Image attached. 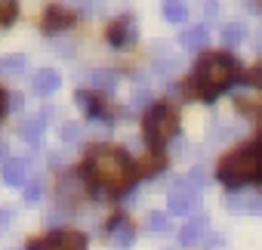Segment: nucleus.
Listing matches in <instances>:
<instances>
[{
    "label": "nucleus",
    "mask_w": 262,
    "mask_h": 250,
    "mask_svg": "<svg viewBox=\"0 0 262 250\" xmlns=\"http://www.w3.org/2000/svg\"><path fill=\"white\" fill-rule=\"evenodd\" d=\"M4 179L7 185H28V161L22 158H13L4 164Z\"/></svg>",
    "instance_id": "nucleus-11"
},
{
    "label": "nucleus",
    "mask_w": 262,
    "mask_h": 250,
    "mask_svg": "<svg viewBox=\"0 0 262 250\" xmlns=\"http://www.w3.org/2000/svg\"><path fill=\"white\" fill-rule=\"evenodd\" d=\"M108 232H111V244H114V250H126L129 244H133V222H129L123 213H117L111 222H108Z\"/></svg>",
    "instance_id": "nucleus-10"
},
{
    "label": "nucleus",
    "mask_w": 262,
    "mask_h": 250,
    "mask_svg": "<svg viewBox=\"0 0 262 250\" xmlns=\"http://www.w3.org/2000/svg\"><path fill=\"white\" fill-rule=\"evenodd\" d=\"M253 47H256V50H262V31L256 34V40H253Z\"/></svg>",
    "instance_id": "nucleus-26"
},
{
    "label": "nucleus",
    "mask_w": 262,
    "mask_h": 250,
    "mask_svg": "<svg viewBox=\"0 0 262 250\" xmlns=\"http://www.w3.org/2000/svg\"><path fill=\"white\" fill-rule=\"evenodd\" d=\"M4 111H7V90L0 87V117H4Z\"/></svg>",
    "instance_id": "nucleus-25"
},
{
    "label": "nucleus",
    "mask_w": 262,
    "mask_h": 250,
    "mask_svg": "<svg viewBox=\"0 0 262 250\" xmlns=\"http://www.w3.org/2000/svg\"><path fill=\"white\" fill-rule=\"evenodd\" d=\"M237 77V59L228 53H207L194 68V87L204 102H213Z\"/></svg>",
    "instance_id": "nucleus-3"
},
{
    "label": "nucleus",
    "mask_w": 262,
    "mask_h": 250,
    "mask_svg": "<svg viewBox=\"0 0 262 250\" xmlns=\"http://www.w3.org/2000/svg\"><path fill=\"white\" fill-rule=\"evenodd\" d=\"M247 84H253V87H259V90H262V62L247 74Z\"/></svg>",
    "instance_id": "nucleus-22"
},
{
    "label": "nucleus",
    "mask_w": 262,
    "mask_h": 250,
    "mask_svg": "<svg viewBox=\"0 0 262 250\" xmlns=\"http://www.w3.org/2000/svg\"><path fill=\"white\" fill-rule=\"evenodd\" d=\"M59 87H62V80H59V74H56V71L40 68V71L34 74V93H37V96H53Z\"/></svg>",
    "instance_id": "nucleus-12"
},
{
    "label": "nucleus",
    "mask_w": 262,
    "mask_h": 250,
    "mask_svg": "<svg viewBox=\"0 0 262 250\" xmlns=\"http://www.w3.org/2000/svg\"><path fill=\"white\" fill-rule=\"evenodd\" d=\"M108 44H114V47H123V44H129L136 37V22H133V16H117L111 25H108Z\"/></svg>",
    "instance_id": "nucleus-9"
},
{
    "label": "nucleus",
    "mask_w": 262,
    "mask_h": 250,
    "mask_svg": "<svg viewBox=\"0 0 262 250\" xmlns=\"http://www.w3.org/2000/svg\"><path fill=\"white\" fill-rule=\"evenodd\" d=\"M77 22V13H71V10H65V7H47L43 10V19H40V28L43 31H65V28H71Z\"/></svg>",
    "instance_id": "nucleus-8"
},
{
    "label": "nucleus",
    "mask_w": 262,
    "mask_h": 250,
    "mask_svg": "<svg viewBox=\"0 0 262 250\" xmlns=\"http://www.w3.org/2000/svg\"><path fill=\"white\" fill-rule=\"evenodd\" d=\"M164 19L167 22H185L188 19V7L185 4H164Z\"/></svg>",
    "instance_id": "nucleus-17"
},
{
    "label": "nucleus",
    "mask_w": 262,
    "mask_h": 250,
    "mask_svg": "<svg viewBox=\"0 0 262 250\" xmlns=\"http://www.w3.org/2000/svg\"><path fill=\"white\" fill-rule=\"evenodd\" d=\"M80 176L105 195H123L133 179H139L136 161L117 145H93L80 164Z\"/></svg>",
    "instance_id": "nucleus-1"
},
{
    "label": "nucleus",
    "mask_w": 262,
    "mask_h": 250,
    "mask_svg": "<svg viewBox=\"0 0 262 250\" xmlns=\"http://www.w3.org/2000/svg\"><path fill=\"white\" fill-rule=\"evenodd\" d=\"M25 198H28V201H37V198H40V182H28Z\"/></svg>",
    "instance_id": "nucleus-23"
},
{
    "label": "nucleus",
    "mask_w": 262,
    "mask_h": 250,
    "mask_svg": "<svg viewBox=\"0 0 262 250\" xmlns=\"http://www.w3.org/2000/svg\"><path fill=\"white\" fill-rule=\"evenodd\" d=\"M28 250H86V235L77 228H56L47 235H34Z\"/></svg>",
    "instance_id": "nucleus-5"
},
{
    "label": "nucleus",
    "mask_w": 262,
    "mask_h": 250,
    "mask_svg": "<svg viewBox=\"0 0 262 250\" xmlns=\"http://www.w3.org/2000/svg\"><path fill=\"white\" fill-rule=\"evenodd\" d=\"M244 37H247V28H244L241 22H231V25L222 28V44H225V47H241Z\"/></svg>",
    "instance_id": "nucleus-16"
},
{
    "label": "nucleus",
    "mask_w": 262,
    "mask_h": 250,
    "mask_svg": "<svg viewBox=\"0 0 262 250\" xmlns=\"http://www.w3.org/2000/svg\"><path fill=\"white\" fill-rule=\"evenodd\" d=\"M179 130V111L173 105H148L145 117H142V133L151 152H161Z\"/></svg>",
    "instance_id": "nucleus-4"
},
{
    "label": "nucleus",
    "mask_w": 262,
    "mask_h": 250,
    "mask_svg": "<svg viewBox=\"0 0 262 250\" xmlns=\"http://www.w3.org/2000/svg\"><path fill=\"white\" fill-rule=\"evenodd\" d=\"M148 228L164 232V228H167V216H164V213H151V216H148Z\"/></svg>",
    "instance_id": "nucleus-21"
},
{
    "label": "nucleus",
    "mask_w": 262,
    "mask_h": 250,
    "mask_svg": "<svg viewBox=\"0 0 262 250\" xmlns=\"http://www.w3.org/2000/svg\"><path fill=\"white\" fill-rule=\"evenodd\" d=\"M16 16H19V4H13V0H0V25H10Z\"/></svg>",
    "instance_id": "nucleus-18"
},
{
    "label": "nucleus",
    "mask_w": 262,
    "mask_h": 250,
    "mask_svg": "<svg viewBox=\"0 0 262 250\" xmlns=\"http://www.w3.org/2000/svg\"><path fill=\"white\" fill-rule=\"evenodd\" d=\"M204 232H207V219H204V216H198V219H191V222H185V225H182L179 241H182L185 247H191V244H198V241L204 238Z\"/></svg>",
    "instance_id": "nucleus-14"
},
{
    "label": "nucleus",
    "mask_w": 262,
    "mask_h": 250,
    "mask_svg": "<svg viewBox=\"0 0 262 250\" xmlns=\"http://www.w3.org/2000/svg\"><path fill=\"white\" fill-rule=\"evenodd\" d=\"M77 102H83V105H86V111H90L93 117L114 120V114H117V108L108 102V96H105L102 90H77Z\"/></svg>",
    "instance_id": "nucleus-7"
},
{
    "label": "nucleus",
    "mask_w": 262,
    "mask_h": 250,
    "mask_svg": "<svg viewBox=\"0 0 262 250\" xmlns=\"http://www.w3.org/2000/svg\"><path fill=\"white\" fill-rule=\"evenodd\" d=\"M43 123H47V117H34L31 123H25V130H22V133H25V139H28V142H34V139L43 133Z\"/></svg>",
    "instance_id": "nucleus-19"
},
{
    "label": "nucleus",
    "mask_w": 262,
    "mask_h": 250,
    "mask_svg": "<svg viewBox=\"0 0 262 250\" xmlns=\"http://www.w3.org/2000/svg\"><path fill=\"white\" fill-rule=\"evenodd\" d=\"M77 133H80V127H77V123H68V127L62 130V136H65L68 142H74V139H77Z\"/></svg>",
    "instance_id": "nucleus-24"
},
{
    "label": "nucleus",
    "mask_w": 262,
    "mask_h": 250,
    "mask_svg": "<svg viewBox=\"0 0 262 250\" xmlns=\"http://www.w3.org/2000/svg\"><path fill=\"white\" fill-rule=\"evenodd\" d=\"M207 28L204 25H194V28H188L185 34H182V47L188 50V53H198V50H204L207 47Z\"/></svg>",
    "instance_id": "nucleus-15"
},
{
    "label": "nucleus",
    "mask_w": 262,
    "mask_h": 250,
    "mask_svg": "<svg viewBox=\"0 0 262 250\" xmlns=\"http://www.w3.org/2000/svg\"><path fill=\"white\" fill-rule=\"evenodd\" d=\"M25 68V56H7V59H0V71H22Z\"/></svg>",
    "instance_id": "nucleus-20"
},
{
    "label": "nucleus",
    "mask_w": 262,
    "mask_h": 250,
    "mask_svg": "<svg viewBox=\"0 0 262 250\" xmlns=\"http://www.w3.org/2000/svg\"><path fill=\"white\" fill-rule=\"evenodd\" d=\"M164 167H167V158H164L161 152H148L145 158L136 161V176H155V173H161Z\"/></svg>",
    "instance_id": "nucleus-13"
},
{
    "label": "nucleus",
    "mask_w": 262,
    "mask_h": 250,
    "mask_svg": "<svg viewBox=\"0 0 262 250\" xmlns=\"http://www.w3.org/2000/svg\"><path fill=\"white\" fill-rule=\"evenodd\" d=\"M198 204H201V198H198V185H191L188 179H179V182H176V189H173V192H170V198H167L170 213H179V216L194 213V210H198Z\"/></svg>",
    "instance_id": "nucleus-6"
},
{
    "label": "nucleus",
    "mask_w": 262,
    "mask_h": 250,
    "mask_svg": "<svg viewBox=\"0 0 262 250\" xmlns=\"http://www.w3.org/2000/svg\"><path fill=\"white\" fill-rule=\"evenodd\" d=\"M216 176L225 189H237V185H247V182H262V133H259V139L228 152L219 161Z\"/></svg>",
    "instance_id": "nucleus-2"
}]
</instances>
